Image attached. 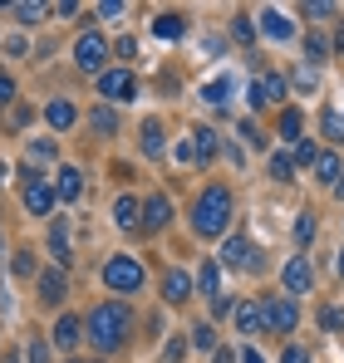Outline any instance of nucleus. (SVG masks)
<instances>
[{"instance_id":"obj_1","label":"nucleus","mask_w":344,"mask_h":363,"mask_svg":"<svg viewBox=\"0 0 344 363\" xmlns=\"http://www.w3.org/2000/svg\"><path fill=\"white\" fill-rule=\"evenodd\" d=\"M84 329H89L84 339H89L99 354H114V349L128 344V334H133V309H128L123 300H109V304H99V309L89 314Z\"/></svg>"},{"instance_id":"obj_2","label":"nucleus","mask_w":344,"mask_h":363,"mask_svg":"<svg viewBox=\"0 0 344 363\" xmlns=\"http://www.w3.org/2000/svg\"><path fill=\"white\" fill-rule=\"evenodd\" d=\"M227 226H231V191L227 186H207L192 206V231L217 241V236H227Z\"/></svg>"},{"instance_id":"obj_3","label":"nucleus","mask_w":344,"mask_h":363,"mask_svg":"<svg viewBox=\"0 0 344 363\" xmlns=\"http://www.w3.org/2000/svg\"><path fill=\"white\" fill-rule=\"evenodd\" d=\"M143 260H133V255H114L109 265H104V285L114 290V295H133V290H143Z\"/></svg>"},{"instance_id":"obj_4","label":"nucleus","mask_w":344,"mask_h":363,"mask_svg":"<svg viewBox=\"0 0 344 363\" xmlns=\"http://www.w3.org/2000/svg\"><path fill=\"white\" fill-rule=\"evenodd\" d=\"M261 324L276 329V334H290V329L300 324V309H295V300H286V295H271V300H261Z\"/></svg>"},{"instance_id":"obj_5","label":"nucleus","mask_w":344,"mask_h":363,"mask_svg":"<svg viewBox=\"0 0 344 363\" xmlns=\"http://www.w3.org/2000/svg\"><path fill=\"white\" fill-rule=\"evenodd\" d=\"M104 60H109L104 35H79V45H74V64H79L84 74H104Z\"/></svg>"},{"instance_id":"obj_6","label":"nucleus","mask_w":344,"mask_h":363,"mask_svg":"<svg viewBox=\"0 0 344 363\" xmlns=\"http://www.w3.org/2000/svg\"><path fill=\"white\" fill-rule=\"evenodd\" d=\"M281 285H286V300H295V295H310V290H315V270H310V260H305V255L286 260Z\"/></svg>"},{"instance_id":"obj_7","label":"nucleus","mask_w":344,"mask_h":363,"mask_svg":"<svg viewBox=\"0 0 344 363\" xmlns=\"http://www.w3.org/2000/svg\"><path fill=\"white\" fill-rule=\"evenodd\" d=\"M99 94L114 99V104H128V99L138 94V79H133L128 69H104V74H99Z\"/></svg>"},{"instance_id":"obj_8","label":"nucleus","mask_w":344,"mask_h":363,"mask_svg":"<svg viewBox=\"0 0 344 363\" xmlns=\"http://www.w3.org/2000/svg\"><path fill=\"white\" fill-rule=\"evenodd\" d=\"M222 260H227V265H236V270H261V265H266V260H256V245L241 241V236L222 241Z\"/></svg>"},{"instance_id":"obj_9","label":"nucleus","mask_w":344,"mask_h":363,"mask_svg":"<svg viewBox=\"0 0 344 363\" xmlns=\"http://www.w3.org/2000/svg\"><path fill=\"white\" fill-rule=\"evenodd\" d=\"M286 99V79L281 74H261L251 84V108H266V104H281Z\"/></svg>"},{"instance_id":"obj_10","label":"nucleus","mask_w":344,"mask_h":363,"mask_svg":"<svg viewBox=\"0 0 344 363\" xmlns=\"http://www.w3.org/2000/svg\"><path fill=\"white\" fill-rule=\"evenodd\" d=\"M138 216L148 221V231H163V226L172 221V201L163 196V191H153V196H148V201L138 206Z\"/></svg>"},{"instance_id":"obj_11","label":"nucleus","mask_w":344,"mask_h":363,"mask_svg":"<svg viewBox=\"0 0 344 363\" xmlns=\"http://www.w3.org/2000/svg\"><path fill=\"white\" fill-rule=\"evenodd\" d=\"M163 300L168 304L192 300V275H187V270H168V275H163Z\"/></svg>"},{"instance_id":"obj_12","label":"nucleus","mask_w":344,"mask_h":363,"mask_svg":"<svg viewBox=\"0 0 344 363\" xmlns=\"http://www.w3.org/2000/svg\"><path fill=\"white\" fill-rule=\"evenodd\" d=\"M25 206H30V216H50V211H55V191H50L45 182H30V186H25Z\"/></svg>"},{"instance_id":"obj_13","label":"nucleus","mask_w":344,"mask_h":363,"mask_svg":"<svg viewBox=\"0 0 344 363\" xmlns=\"http://www.w3.org/2000/svg\"><path fill=\"white\" fill-rule=\"evenodd\" d=\"M192 290H197V295H207V300H217V295H222V265H217V260H207V265L197 270Z\"/></svg>"},{"instance_id":"obj_14","label":"nucleus","mask_w":344,"mask_h":363,"mask_svg":"<svg viewBox=\"0 0 344 363\" xmlns=\"http://www.w3.org/2000/svg\"><path fill=\"white\" fill-rule=\"evenodd\" d=\"M79 339H84V324H79L74 314H59V319H55V344L64 349V354H69Z\"/></svg>"},{"instance_id":"obj_15","label":"nucleus","mask_w":344,"mask_h":363,"mask_svg":"<svg viewBox=\"0 0 344 363\" xmlns=\"http://www.w3.org/2000/svg\"><path fill=\"white\" fill-rule=\"evenodd\" d=\"M231 314H236V329H241V334H261V329H266V324H261V304H256V300L236 304Z\"/></svg>"},{"instance_id":"obj_16","label":"nucleus","mask_w":344,"mask_h":363,"mask_svg":"<svg viewBox=\"0 0 344 363\" xmlns=\"http://www.w3.org/2000/svg\"><path fill=\"white\" fill-rule=\"evenodd\" d=\"M79 191H84V177H79V167H64V172L55 177V196H59V201H74Z\"/></svg>"},{"instance_id":"obj_17","label":"nucleus","mask_w":344,"mask_h":363,"mask_svg":"<svg viewBox=\"0 0 344 363\" xmlns=\"http://www.w3.org/2000/svg\"><path fill=\"white\" fill-rule=\"evenodd\" d=\"M310 172H315L320 182H330V186H335V182L344 177V172H340V157H335V152H315V162H310Z\"/></svg>"},{"instance_id":"obj_18","label":"nucleus","mask_w":344,"mask_h":363,"mask_svg":"<svg viewBox=\"0 0 344 363\" xmlns=\"http://www.w3.org/2000/svg\"><path fill=\"white\" fill-rule=\"evenodd\" d=\"M40 300L45 304L64 300V270H45V275H40Z\"/></svg>"},{"instance_id":"obj_19","label":"nucleus","mask_w":344,"mask_h":363,"mask_svg":"<svg viewBox=\"0 0 344 363\" xmlns=\"http://www.w3.org/2000/svg\"><path fill=\"white\" fill-rule=\"evenodd\" d=\"M261 30L271 35V40H290L295 30H290V20L281 15V10H261Z\"/></svg>"},{"instance_id":"obj_20","label":"nucleus","mask_w":344,"mask_h":363,"mask_svg":"<svg viewBox=\"0 0 344 363\" xmlns=\"http://www.w3.org/2000/svg\"><path fill=\"white\" fill-rule=\"evenodd\" d=\"M45 118L55 123V128H74V118H79V108H74L69 99H55V104L45 108Z\"/></svg>"},{"instance_id":"obj_21","label":"nucleus","mask_w":344,"mask_h":363,"mask_svg":"<svg viewBox=\"0 0 344 363\" xmlns=\"http://www.w3.org/2000/svg\"><path fill=\"white\" fill-rule=\"evenodd\" d=\"M138 206H143L138 196H118L114 201V221L118 226H138Z\"/></svg>"},{"instance_id":"obj_22","label":"nucleus","mask_w":344,"mask_h":363,"mask_svg":"<svg viewBox=\"0 0 344 363\" xmlns=\"http://www.w3.org/2000/svg\"><path fill=\"white\" fill-rule=\"evenodd\" d=\"M300 133H305V118H300V108H286V113H281V138H286L290 147H295V143H300Z\"/></svg>"},{"instance_id":"obj_23","label":"nucleus","mask_w":344,"mask_h":363,"mask_svg":"<svg viewBox=\"0 0 344 363\" xmlns=\"http://www.w3.org/2000/svg\"><path fill=\"white\" fill-rule=\"evenodd\" d=\"M192 138H197V143H192V147H197V162H212V157H217V133H212V128H197Z\"/></svg>"},{"instance_id":"obj_24","label":"nucleus","mask_w":344,"mask_h":363,"mask_svg":"<svg viewBox=\"0 0 344 363\" xmlns=\"http://www.w3.org/2000/svg\"><path fill=\"white\" fill-rule=\"evenodd\" d=\"M143 152H148V157H158V152H163V123H158V118L143 123Z\"/></svg>"},{"instance_id":"obj_25","label":"nucleus","mask_w":344,"mask_h":363,"mask_svg":"<svg viewBox=\"0 0 344 363\" xmlns=\"http://www.w3.org/2000/svg\"><path fill=\"white\" fill-rule=\"evenodd\" d=\"M153 30H158L163 40H182V35H187V20H182V15H158Z\"/></svg>"},{"instance_id":"obj_26","label":"nucleus","mask_w":344,"mask_h":363,"mask_svg":"<svg viewBox=\"0 0 344 363\" xmlns=\"http://www.w3.org/2000/svg\"><path fill=\"white\" fill-rule=\"evenodd\" d=\"M50 250H55V265L64 270V265H69V231H64V226L50 231Z\"/></svg>"},{"instance_id":"obj_27","label":"nucleus","mask_w":344,"mask_h":363,"mask_svg":"<svg viewBox=\"0 0 344 363\" xmlns=\"http://www.w3.org/2000/svg\"><path fill=\"white\" fill-rule=\"evenodd\" d=\"M320 329H325V334H344V309L340 304H325V309H320Z\"/></svg>"},{"instance_id":"obj_28","label":"nucleus","mask_w":344,"mask_h":363,"mask_svg":"<svg viewBox=\"0 0 344 363\" xmlns=\"http://www.w3.org/2000/svg\"><path fill=\"white\" fill-rule=\"evenodd\" d=\"M202 99H207V104H227V99H231V79H227V74H222V79H212V84L202 89Z\"/></svg>"},{"instance_id":"obj_29","label":"nucleus","mask_w":344,"mask_h":363,"mask_svg":"<svg viewBox=\"0 0 344 363\" xmlns=\"http://www.w3.org/2000/svg\"><path fill=\"white\" fill-rule=\"evenodd\" d=\"M310 162H315V143H310V138H300V143H295V152H290V167H310Z\"/></svg>"},{"instance_id":"obj_30","label":"nucleus","mask_w":344,"mask_h":363,"mask_svg":"<svg viewBox=\"0 0 344 363\" xmlns=\"http://www.w3.org/2000/svg\"><path fill=\"white\" fill-rule=\"evenodd\" d=\"M89 128H94V133H114V128H118L114 108H104V104H99V108H94V118H89Z\"/></svg>"},{"instance_id":"obj_31","label":"nucleus","mask_w":344,"mask_h":363,"mask_svg":"<svg viewBox=\"0 0 344 363\" xmlns=\"http://www.w3.org/2000/svg\"><path fill=\"white\" fill-rule=\"evenodd\" d=\"M295 241H300V245L315 241V216H310V211H300V216H295Z\"/></svg>"},{"instance_id":"obj_32","label":"nucleus","mask_w":344,"mask_h":363,"mask_svg":"<svg viewBox=\"0 0 344 363\" xmlns=\"http://www.w3.org/2000/svg\"><path fill=\"white\" fill-rule=\"evenodd\" d=\"M305 55H310V64H325V55H330V45H325L320 35H305Z\"/></svg>"},{"instance_id":"obj_33","label":"nucleus","mask_w":344,"mask_h":363,"mask_svg":"<svg viewBox=\"0 0 344 363\" xmlns=\"http://www.w3.org/2000/svg\"><path fill=\"white\" fill-rule=\"evenodd\" d=\"M192 344H197V349H217V329H212V324H197V329H192Z\"/></svg>"},{"instance_id":"obj_34","label":"nucleus","mask_w":344,"mask_h":363,"mask_svg":"<svg viewBox=\"0 0 344 363\" xmlns=\"http://www.w3.org/2000/svg\"><path fill=\"white\" fill-rule=\"evenodd\" d=\"M271 177H276V182H290V177H295V167H290L286 152H276V157H271Z\"/></svg>"},{"instance_id":"obj_35","label":"nucleus","mask_w":344,"mask_h":363,"mask_svg":"<svg viewBox=\"0 0 344 363\" xmlns=\"http://www.w3.org/2000/svg\"><path fill=\"white\" fill-rule=\"evenodd\" d=\"M10 270H15V280H25V275H35V255H30V250H20Z\"/></svg>"},{"instance_id":"obj_36","label":"nucleus","mask_w":344,"mask_h":363,"mask_svg":"<svg viewBox=\"0 0 344 363\" xmlns=\"http://www.w3.org/2000/svg\"><path fill=\"white\" fill-rule=\"evenodd\" d=\"M300 15H310V20H325V15H335V5H325V0H310V5H300Z\"/></svg>"},{"instance_id":"obj_37","label":"nucleus","mask_w":344,"mask_h":363,"mask_svg":"<svg viewBox=\"0 0 344 363\" xmlns=\"http://www.w3.org/2000/svg\"><path fill=\"white\" fill-rule=\"evenodd\" d=\"M325 138H335V143H344V123H340V113H335V108L325 113Z\"/></svg>"},{"instance_id":"obj_38","label":"nucleus","mask_w":344,"mask_h":363,"mask_svg":"<svg viewBox=\"0 0 344 363\" xmlns=\"http://www.w3.org/2000/svg\"><path fill=\"white\" fill-rule=\"evenodd\" d=\"M177 359H187V339H172L163 349V363H177Z\"/></svg>"},{"instance_id":"obj_39","label":"nucleus","mask_w":344,"mask_h":363,"mask_svg":"<svg viewBox=\"0 0 344 363\" xmlns=\"http://www.w3.org/2000/svg\"><path fill=\"white\" fill-rule=\"evenodd\" d=\"M241 138H246L251 147H266V133H256V123H241Z\"/></svg>"},{"instance_id":"obj_40","label":"nucleus","mask_w":344,"mask_h":363,"mask_svg":"<svg viewBox=\"0 0 344 363\" xmlns=\"http://www.w3.org/2000/svg\"><path fill=\"white\" fill-rule=\"evenodd\" d=\"M172 157H177V162H197V147H192V143H187V138H182V143H177V147H172Z\"/></svg>"},{"instance_id":"obj_41","label":"nucleus","mask_w":344,"mask_h":363,"mask_svg":"<svg viewBox=\"0 0 344 363\" xmlns=\"http://www.w3.org/2000/svg\"><path fill=\"white\" fill-rule=\"evenodd\" d=\"M25 359H30V363H50V349H45V344H40V339H35V344H30V349H25Z\"/></svg>"},{"instance_id":"obj_42","label":"nucleus","mask_w":344,"mask_h":363,"mask_svg":"<svg viewBox=\"0 0 344 363\" xmlns=\"http://www.w3.org/2000/svg\"><path fill=\"white\" fill-rule=\"evenodd\" d=\"M231 309H236V304H231L227 295H217V300H212V319H227Z\"/></svg>"},{"instance_id":"obj_43","label":"nucleus","mask_w":344,"mask_h":363,"mask_svg":"<svg viewBox=\"0 0 344 363\" xmlns=\"http://www.w3.org/2000/svg\"><path fill=\"white\" fill-rule=\"evenodd\" d=\"M15 15L30 25V20H40V15H45V5H15Z\"/></svg>"},{"instance_id":"obj_44","label":"nucleus","mask_w":344,"mask_h":363,"mask_svg":"<svg viewBox=\"0 0 344 363\" xmlns=\"http://www.w3.org/2000/svg\"><path fill=\"white\" fill-rule=\"evenodd\" d=\"M10 99H15V79H10V74H0V104H10Z\"/></svg>"},{"instance_id":"obj_45","label":"nucleus","mask_w":344,"mask_h":363,"mask_svg":"<svg viewBox=\"0 0 344 363\" xmlns=\"http://www.w3.org/2000/svg\"><path fill=\"white\" fill-rule=\"evenodd\" d=\"M281 363H310V354H305V349H295V344H290L286 354H281Z\"/></svg>"},{"instance_id":"obj_46","label":"nucleus","mask_w":344,"mask_h":363,"mask_svg":"<svg viewBox=\"0 0 344 363\" xmlns=\"http://www.w3.org/2000/svg\"><path fill=\"white\" fill-rule=\"evenodd\" d=\"M241 363H266V354H261V349H251V344H246V349H241Z\"/></svg>"},{"instance_id":"obj_47","label":"nucleus","mask_w":344,"mask_h":363,"mask_svg":"<svg viewBox=\"0 0 344 363\" xmlns=\"http://www.w3.org/2000/svg\"><path fill=\"white\" fill-rule=\"evenodd\" d=\"M212 363H236V354L231 349H212Z\"/></svg>"},{"instance_id":"obj_48","label":"nucleus","mask_w":344,"mask_h":363,"mask_svg":"<svg viewBox=\"0 0 344 363\" xmlns=\"http://www.w3.org/2000/svg\"><path fill=\"white\" fill-rule=\"evenodd\" d=\"M335 275H340V280H344V250H340V255H335Z\"/></svg>"},{"instance_id":"obj_49","label":"nucleus","mask_w":344,"mask_h":363,"mask_svg":"<svg viewBox=\"0 0 344 363\" xmlns=\"http://www.w3.org/2000/svg\"><path fill=\"white\" fill-rule=\"evenodd\" d=\"M5 363H20V354H5Z\"/></svg>"},{"instance_id":"obj_50","label":"nucleus","mask_w":344,"mask_h":363,"mask_svg":"<svg viewBox=\"0 0 344 363\" xmlns=\"http://www.w3.org/2000/svg\"><path fill=\"white\" fill-rule=\"evenodd\" d=\"M335 191H340V196H344V177H340V182H335Z\"/></svg>"},{"instance_id":"obj_51","label":"nucleus","mask_w":344,"mask_h":363,"mask_svg":"<svg viewBox=\"0 0 344 363\" xmlns=\"http://www.w3.org/2000/svg\"><path fill=\"white\" fill-rule=\"evenodd\" d=\"M0 241H5V236H0Z\"/></svg>"}]
</instances>
